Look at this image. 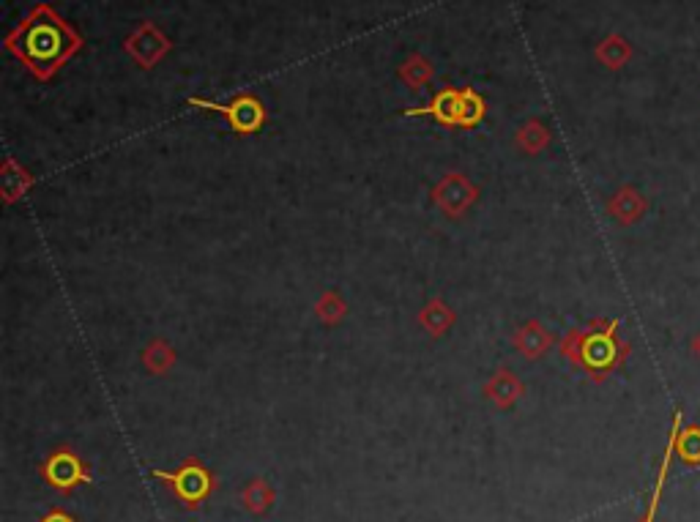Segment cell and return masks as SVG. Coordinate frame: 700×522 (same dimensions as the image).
Returning <instances> with one entry per match:
<instances>
[{
	"label": "cell",
	"instance_id": "1",
	"mask_svg": "<svg viewBox=\"0 0 700 522\" xmlns=\"http://www.w3.org/2000/svg\"><path fill=\"white\" fill-rule=\"evenodd\" d=\"M6 50L25 63L36 80H52L66 61L83 50V36L63 20L50 3H39L28 17L11 28L6 36Z\"/></svg>",
	"mask_w": 700,
	"mask_h": 522
},
{
	"label": "cell",
	"instance_id": "2",
	"mask_svg": "<svg viewBox=\"0 0 700 522\" xmlns=\"http://www.w3.org/2000/svg\"><path fill=\"white\" fill-rule=\"evenodd\" d=\"M561 356L577 369H586L591 380L602 383L627 361L629 345L618 339V320H594L591 326L575 328L561 339Z\"/></svg>",
	"mask_w": 700,
	"mask_h": 522
},
{
	"label": "cell",
	"instance_id": "3",
	"mask_svg": "<svg viewBox=\"0 0 700 522\" xmlns=\"http://www.w3.org/2000/svg\"><path fill=\"white\" fill-rule=\"evenodd\" d=\"M189 104L197 107V110H208V113L225 115L227 123H230V129L238 134H255L258 129H263V123H266V107H263V102L255 99L252 93H241V96H236L230 104H217V102H208V99H197V96H192Z\"/></svg>",
	"mask_w": 700,
	"mask_h": 522
},
{
	"label": "cell",
	"instance_id": "4",
	"mask_svg": "<svg viewBox=\"0 0 700 522\" xmlns=\"http://www.w3.org/2000/svg\"><path fill=\"white\" fill-rule=\"evenodd\" d=\"M124 47L140 69H154L156 63L162 61L167 52H170V39L156 28L154 22H143V25L126 39Z\"/></svg>",
	"mask_w": 700,
	"mask_h": 522
},
{
	"label": "cell",
	"instance_id": "5",
	"mask_svg": "<svg viewBox=\"0 0 700 522\" xmlns=\"http://www.w3.org/2000/svg\"><path fill=\"white\" fill-rule=\"evenodd\" d=\"M159 479H165L170 487L175 490V495L178 498H184L186 503H197L203 501L208 495V490H211V476H208V471L200 465V462L189 460L181 468L178 473H156Z\"/></svg>",
	"mask_w": 700,
	"mask_h": 522
},
{
	"label": "cell",
	"instance_id": "6",
	"mask_svg": "<svg viewBox=\"0 0 700 522\" xmlns=\"http://www.w3.org/2000/svg\"><path fill=\"white\" fill-rule=\"evenodd\" d=\"M476 195H479V192H476V186L460 173H449L446 178H443L441 184L433 189L435 205H441L443 214H449V216L463 214L465 208L474 203Z\"/></svg>",
	"mask_w": 700,
	"mask_h": 522
},
{
	"label": "cell",
	"instance_id": "7",
	"mask_svg": "<svg viewBox=\"0 0 700 522\" xmlns=\"http://www.w3.org/2000/svg\"><path fill=\"white\" fill-rule=\"evenodd\" d=\"M460 99L463 88H443L433 96V102L424 107H411L405 115H419V118H433L443 126H460Z\"/></svg>",
	"mask_w": 700,
	"mask_h": 522
},
{
	"label": "cell",
	"instance_id": "8",
	"mask_svg": "<svg viewBox=\"0 0 700 522\" xmlns=\"http://www.w3.org/2000/svg\"><path fill=\"white\" fill-rule=\"evenodd\" d=\"M646 211H649V200L640 195L635 186H621L608 203V214L618 225H635L643 219Z\"/></svg>",
	"mask_w": 700,
	"mask_h": 522
},
{
	"label": "cell",
	"instance_id": "9",
	"mask_svg": "<svg viewBox=\"0 0 700 522\" xmlns=\"http://www.w3.org/2000/svg\"><path fill=\"white\" fill-rule=\"evenodd\" d=\"M44 473H47L50 484L61 487V490L85 482L83 462L77 460L72 451H55L50 460H47V465H44Z\"/></svg>",
	"mask_w": 700,
	"mask_h": 522
},
{
	"label": "cell",
	"instance_id": "10",
	"mask_svg": "<svg viewBox=\"0 0 700 522\" xmlns=\"http://www.w3.org/2000/svg\"><path fill=\"white\" fill-rule=\"evenodd\" d=\"M515 348L525 359H542L553 348V334L539 320H528L525 326L517 328Z\"/></svg>",
	"mask_w": 700,
	"mask_h": 522
},
{
	"label": "cell",
	"instance_id": "11",
	"mask_svg": "<svg viewBox=\"0 0 700 522\" xmlns=\"http://www.w3.org/2000/svg\"><path fill=\"white\" fill-rule=\"evenodd\" d=\"M679 427H681V410H676V413H673V424H670L665 457H662V465H659V473H657V482H654V492H651L649 512H646V517H643L640 522H654V514H657L659 501H662V490H665V482H668L670 462H673V457H676V432H679Z\"/></svg>",
	"mask_w": 700,
	"mask_h": 522
},
{
	"label": "cell",
	"instance_id": "12",
	"mask_svg": "<svg viewBox=\"0 0 700 522\" xmlns=\"http://www.w3.org/2000/svg\"><path fill=\"white\" fill-rule=\"evenodd\" d=\"M484 394H487L501 410H509L523 397V383H520L509 369H498L495 378L484 386Z\"/></svg>",
	"mask_w": 700,
	"mask_h": 522
},
{
	"label": "cell",
	"instance_id": "13",
	"mask_svg": "<svg viewBox=\"0 0 700 522\" xmlns=\"http://www.w3.org/2000/svg\"><path fill=\"white\" fill-rule=\"evenodd\" d=\"M629 58H632V44L624 36H618V33H610L608 39H602L597 44V61L602 66L613 69V72L621 69V66H627Z\"/></svg>",
	"mask_w": 700,
	"mask_h": 522
},
{
	"label": "cell",
	"instance_id": "14",
	"mask_svg": "<svg viewBox=\"0 0 700 522\" xmlns=\"http://www.w3.org/2000/svg\"><path fill=\"white\" fill-rule=\"evenodd\" d=\"M676 457L690 468L700 465V424H681L676 432Z\"/></svg>",
	"mask_w": 700,
	"mask_h": 522
},
{
	"label": "cell",
	"instance_id": "15",
	"mask_svg": "<svg viewBox=\"0 0 700 522\" xmlns=\"http://www.w3.org/2000/svg\"><path fill=\"white\" fill-rule=\"evenodd\" d=\"M241 501H244V509L252 514H266L274 503V490L266 479H252V482L244 487L241 492Z\"/></svg>",
	"mask_w": 700,
	"mask_h": 522
},
{
	"label": "cell",
	"instance_id": "16",
	"mask_svg": "<svg viewBox=\"0 0 700 522\" xmlns=\"http://www.w3.org/2000/svg\"><path fill=\"white\" fill-rule=\"evenodd\" d=\"M419 323H422L433 337H438V334H446V331H449V326L454 323V315H452V309L446 307L443 301H430V304L422 309Z\"/></svg>",
	"mask_w": 700,
	"mask_h": 522
},
{
	"label": "cell",
	"instance_id": "17",
	"mask_svg": "<svg viewBox=\"0 0 700 522\" xmlns=\"http://www.w3.org/2000/svg\"><path fill=\"white\" fill-rule=\"evenodd\" d=\"M487 115V102L474 91V88H463V99H460V126L474 129L484 121Z\"/></svg>",
	"mask_w": 700,
	"mask_h": 522
},
{
	"label": "cell",
	"instance_id": "18",
	"mask_svg": "<svg viewBox=\"0 0 700 522\" xmlns=\"http://www.w3.org/2000/svg\"><path fill=\"white\" fill-rule=\"evenodd\" d=\"M173 361H175V350L167 345L165 339H156V342H151L143 353L145 369H148V372H156V375L167 372V369L173 367Z\"/></svg>",
	"mask_w": 700,
	"mask_h": 522
},
{
	"label": "cell",
	"instance_id": "19",
	"mask_svg": "<svg viewBox=\"0 0 700 522\" xmlns=\"http://www.w3.org/2000/svg\"><path fill=\"white\" fill-rule=\"evenodd\" d=\"M547 143H550V132H547V126L542 121H528L517 132V145L523 148L525 154H539Z\"/></svg>",
	"mask_w": 700,
	"mask_h": 522
},
{
	"label": "cell",
	"instance_id": "20",
	"mask_svg": "<svg viewBox=\"0 0 700 522\" xmlns=\"http://www.w3.org/2000/svg\"><path fill=\"white\" fill-rule=\"evenodd\" d=\"M400 77L408 82L411 88H422V85H427L430 77H433V66H430V61H424L422 55H411V58L400 66Z\"/></svg>",
	"mask_w": 700,
	"mask_h": 522
},
{
	"label": "cell",
	"instance_id": "21",
	"mask_svg": "<svg viewBox=\"0 0 700 522\" xmlns=\"http://www.w3.org/2000/svg\"><path fill=\"white\" fill-rule=\"evenodd\" d=\"M318 315L320 320H323V323H329V326L340 323V320L345 318V301L340 298V293H334V290L323 293L318 301Z\"/></svg>",
	"mask_w": 700,
	"mask_h": 522
},
{
	"label": "cell",
	"instance_id": "22",
	"mask_svg": "<svg viewBox=\"0 0 700 522\" xmlns=\"http://www.w3.org/2000/svg\"><path fill=\"white\" fill-rule=\"evenodd\" d=\"M11 184H17V197L28 189L31 184V175H22V167H17L14 162H6V170H3V192H9Z\"/></svg>",
	"mask_w": 700,
	"mask_h": 522
},
{
	"label": "cell",
	"instance_id": "23",
	"mask_svg": "<svg viewBox=\"0 0 700 522\" xmlns=\"http://www.w3.org/2000/svg\"><path fill=\"white\" fill-rule=\"evenodd\" d=\"M44 522H74V520H72V517H69V514H63V512H52L50 517H47V520H44Z\"/></svg>",
	"mask_w": 700,
	"mask_h": 522
},
{
	"label": "cell",
	"instance_id": "24",
	"mask_svg": "<svg viewBox=\"0 0 700 522\" xmlns=\"http://www.w3.org/2000/svg\"><path fill=\"white\" fill-rule=\"evenodd\" d=\"M692 353H695V356L700 359V331L695 334V337H692Z\"/></svg>",
	"mask_w": 700,
	"mask_h": 522
}]
</instances>
